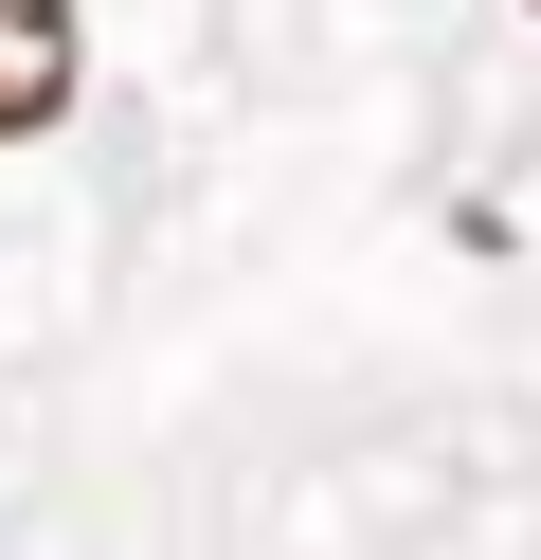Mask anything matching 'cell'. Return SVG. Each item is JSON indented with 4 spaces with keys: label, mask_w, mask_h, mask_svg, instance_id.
Listing matches in <instances>:
<instances>
[{
    "label": "cell",
    "mask_w": 541,
    "mask_h": 560,
    "mask_svg": "<svg viewBox=\"0 0 541 560\" xmlns=\"http://www.w3.org/2000/svg\"><path fill=\"white\" fill-rule=\"evenodd\" d=\"M72 73H91L72 0H0V145H36V127L72 109Z\"/></svg>",
    "instance_id": "1"
}]
</instances>
